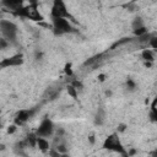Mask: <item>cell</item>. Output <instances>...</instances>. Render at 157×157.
Wrapping results in <instances>:
<instances>
[{
	"mask_svg": "<svg viewBox=\"0 0 157 157\" xmlns=\"http://www.w3.org/2000/svg\"><path fill=\"white\" fill-rule=\"evenodd\" d=\"M13 13L18 17L27 18L31 21H42L43 16L39 12V2L38 4H28L27 6H22L18 10L13 11Z\"/></svg>",
	"mask_w": 157,
	"mask_h": 157,
	"instance_id": "6da1fadb",
	"label": "cell"
},
{
	"mask_svg": "<svg viewBox=\"0 0 157 157\" xmlns=\"http://www.w3.org/2000/svg\"><path fill=\"white\" fill-rule=\"evenodd\" d=\"M103 148L117 152V153L123 155V156H128V152H126L125 147L123 146V144H121L117 132H113V134H110L109 136L105 137V140L103 142Z\"/></svg>",
	"mask_w": 157,
	"mask_h": 157,
	"instance_id": "7a4b0ae2",
	"label": "cell"
},
{
	"mask_svg": "<svg viewBox=\"0 0 157 157\" xmlns=\"http://www.w3.org/2000/svg\"><path fill=\"white\" fill-rule=\"evenodd\" d=\"M52 25H53V32L55 36H63V34L76 32L67 18H63V17L52 18Z\"/></svg>",
	"mask_w": 157,
	"mask_h": 157,
	"instance_id": "3957f363",
	"label": "cell"
},
{
	"mask_svg": "<svg viewBox=\"0 0 157 157\" xmlns=\"http://www.w3.org/2000/svg\"><path fill=\"white\" fill-rule=\"evenodd\" d=\"M0 32L2 33L4 38L7 39L9 42H15L17 38L18 28L17 26L7 20H0Z\"/></svg>",
	"mask_w": 157,
	"mask_h": 157,
	"instance_id": "277c9868",
	"label": "cell"
},
{
	"mask_svg": "<svg viewBox=\"0 0 157 157\" xmlns=\"http://www.w3.org/2000/svg\"><path fill=\"white\" fill-rule=\"evenodd\" d=\"M50 16H52V18L63 17V18L74 20V17L67 11V7H66V4L64 0H53V5L50 9Z\"/></svg>",
	"mask_w": 157,
	"mask_h": 157,
	"instance_id": "5b68a950",
	"label": "cell"
},
{
	"mask_svg": "<svg viewBox=\"0 0 157 157\" xmlns=\"http://www.w3.org/2000/svg\"><path fill=\"white\" fill-rule=\"evenodd\" d=\"M54 130H55V126H54V123L49 119V118H44L40 124L38 125L37 130H36V135L37 136H40V137H49L54 134Z\"/></svg>",
	"mask_w": 157,
	"mask_h": 157,
	"instance_id": "8992f818",
	"label": "cell"
},
{
	"mask_svg": "<svg viewBox=\"0 0 157 157\" xmlns=\"http://www.w3.org/2000/svg\"><path fill=\"white\" fill-rule=\"evenodd\" d=\"M36 113H37V107L29 108V109H21V110H18V112L16 113V115H15V118H13V123H15L17 126L23 125V124H26Z\"/></svg>",
	"mask_w": 157,
	"mask_h": 157,
	"instance_id": "52a82bcc",
	"label": "cell"
},
{
	"mask_svg": "<svg viewBox=\"0 0 157 157\" xmlns=\"http://www.w3.org/2000/svg\"><path fill=\"white\" fill-rule=\"evenodd\" d=\"M23 61H25L23 54L18 53V54H15V55L4 58V59L0 61V69H7V67L21 66V65L23 64Z\"/></svg>",
	"mask_w": 157,
	"mask_h": 157,
	"instance_id": "ba28073f",
	"label": "cell"
},
{
	"mask_svg": "<svg viewBox=\"0 0 157 157\" xmlns=\"http://www.w3.org/2000/svg\"><path fill=\"white\" fill-rule=\"evenodd\" d=\"M23 1L25 0H1V5L5 6L9 10L16 11V10H18L20 7L23 6Z\"/></svg>",
	"mask_w": 157,
	"mask_h": 157,
	"instance_id": "9c48e42d",
	"label": "cell"
},
{
	"mask_svg": "<svg viewBox=\"0 0 157 157\" xmlns=\"http://www.w3.org/2000/svg\"><path fill=\"white\" fill-rule=\"evenodd\" d=\"M104 120H105V110H104V108L101 107V108H98V110L94 114V124L96 125H103Z\"/></svg>",
	"mask_w": 157,
	"mask_h": 157,
	"instance_id": "30bf717a",
	"label": "cell"
},
{
	"mask_svg": "<svg viewBox=\"0 0 157 157\" xmlns=\"http://www.w3.org/2000/svg\"><path fill=\"white\" fill-rule=\"evenodd\" d=\"M37 147H38L42 152H47V151L49 150V142H48L47 137L37 136Z\"/></svg>",
	"mask_w": 157,
	"mask_h": 157,
	"instance_id": "8fae6325",
	"label": "cell"
},
{
	"mask_svg": "<svg viewBox=\"0 0 157 157\" xmlns=\"http://www.w3.org/2000/svg\"><path fill=\"white\" fill-rule=\"evenodd\" d=\"M141 58L146 61V63H153L155 61V54L151 49H144L142 53H141Z\"/></svg>",
	"mask_w": 157,
	"mask_h": 157,
	"instance_id": "7c38bea8",
	"label": "cell"
},
{
	"mask_svg": "<svg viewBox=\"0 0 157 157\" xmlns=\"http://www.w3.org/2000/svg\"><path fill=\"white\" fill-rule=\"evenodd\" d=\"M23 141H25V144H26L27 147H28V146H29V147H36V146H37V135H36V132L27 135V137H26Z\"/></svg>",
	"mask_w": 157,
	"mask_h": 157,
	"instance_id": "4fadbf2b",
	"label": "cell"
},
{
	"mask_svg": "<svg viewBox=\"0 0 157 157\" xmlns=\"http://www.w3.org/2000/svg\"><path fill=\"white\" fill-rule=\"evenodd\" d=\"M156 104H157V99L155 98L151 103V108H150V119L151 121L156 123L157 121V108H156Z\"/></svg>",
	"mask_w": 157,
	"mask_h": 157,
	"instance_id": "5bb4252c",
	"label": "cell"
},
{
	"mask_svg": "<svg viewBox=\"0 0 157 157\" xmlns=\"http://www.w3.org/2000/svg\"><path fill=\"white\" fill-rule=\"evenodd\" d=\"M125 88H126L129 92H134V91L137 90V85H136V82H135L132 78L128 77L126 81H125Z\"/></svg>",
	"mask_w": 157,
	"mask_h": 157,
	"instance_id": "9a60e30c",
	"label": "cell"
},
{
	"mask_svg": "<svg viewBox=\"0 0 157 157\" xmlns=\"http://www.w3.org/2000/svg\"><path fill=\"white\" fill-rule=\"evenodd\" d=\"M66 91H67V93H69V94H70L75 101H77V99H78V98H77V97H78V94H77V90H76L72 85H69V86L66 87Z\"/></svg>",
	"mask_w": 157,
	"mask_h": 157,
	"instance_id": "2e32d148",
	"label": "cell"
},
{
	"mask_svg": "<svg viewBox=\"0 0 157 157\" xmlns=\"http://www.w3.org/2000/svg\"><path fill=\"white\" fill-rule=\"evenodd\" d=\"M132 29H136V28H140V27H142V26H145L144 25V20L141 18V17H135L134 18V21H132Z\"/></svg>",
	"mask_w": 157,
	"mask_h": 157,
	"instance_id": "e0dca14e",
	"label": "cell"
},
{
	"mask_svg": "<svg viewBox=\"0 0 157 157\" xmlns=\"http://www.w3.org/2000/svg\"><path fill=\"white\" fill-rule=\"evenodd\" d=\"M134 31V34L137 36V37H141V36H145L147 33V28L145 26L140 27V28H136V29H132Z\"/></svg>",
	"mask_w": 157,
	"mask_h": 157,
	"instance_id": "ac0fdd59",
	"label": "cell"
},
{
	"mask_svg": "<svg viewBox=\"0 0 157 157\" xmlns=\"http://www.w3.org/2000/svg\"><path fill=\"white\" fill-rule=\"evenodd\" d=\"M9 44H10V42H9L7 39H5V38H0V50L6 49V48L9 47Z\"/></svg>",
	"mask_w": 157,
	"mask_h": 157,
	"instance_id": "d6986e66",
	"label": "cell"
},
{
	"mask_svg": "<svg viewBox=\"0 0 157 157\" xmlns=\"http://www.w3.org/2000/svg\"><path fill=\"white\" fill-rule=\"evenodd\" d=\"M64 71H65V74H66L67 76H72V70H71V64H70V63L65 65Z\"/></svg>",
	"mask_w": 157,
	"mask_h": 157,
	"instance_id": "ffe728a7",
	"label": "cell"
},
{
	"mask_svg": "<svg viewBox=\"0 0 157 157\" xmlns=\"http://www.w3.org/2000/svg\"><path fill=\"white\" fill-rule=\"evenodd\" d=\"M71 85H72L77 91L83 88V85H82V82H81V81H72V83H71Z\"/></svg>",
	"mask_w": 157,
	"mask_h": 157,
	"instance_id": "44dd1931",
	"label": "cell"
},
{
	"mask_svg": "<svg viewBox=\"0 0 157 157\" xmlns=\"http://www.w3.org/2000/svg\"><path fill=\"white\" fill-rule=\"evenodd\" d=\"M148 40H150V44H151V47H152L153 49H156V48H157V43H156L157 38H156V37H151Z\"/></svg>",
	"mask_w": 157,
	"mask_h": 157,
	"instance_id": "7402d4cb",
	"label": "cell"
},
{
	"mask_svg": "<svg viewBox=\"0 0 157 157\" xmlns=\"http://www.w3.org/2000/svg\"><path fill=\"white\" fill-rule=\"evenodd\" d=\"M16 124H13V125H11V126H9V129H7V132L9 134H13L15 131H16Z\"/></svg>",
	"mask_w": 157,
	"mask_h": 157,
	"instance_id": "603a6c76",
	"label": "cell"
},
{
	"mask_svg": "<svg viewBox=\"0 0 157 157\" xmlns=\"http://www.w3.org/2000/svg\"><path fill=\"white\" fill-rule=\"evenodd\" d=\"M42 55H43L42 53H38V52H37V54H36V59H37V60H40V58H42Z\"/></svg>",
	"mask_w": 157,
	"mask_h": 157,
	"instance_id": "cb8c5ba5",
	"label": "cell"
},
{
	"mask_svg": "<svg viewBox=\"0 0 157 157\" xmlns=\"http://www.w3.org/2000/svg\"><path fill=\"white\" fill-rule=\"evenodd\" d=\"M29 4H38V0H28Z\"/></svg>",
	"mask_w": 157,
	"mask_h": 157,
	"instance_id": "d4e9b609",
	"label": "cell"
},
{
	"mask_svg": "<svg viewBox=\"0 0 157 157\" xmlns=\"http://www.w3.org/2000/svg\"><path fill=\"white\" fill-rule=\"evenodd\" d=\"M120 131H124L125 130V125H120V129H119Z\"/></svg>",
	"mask_w": 157,
	"mask_h": 157,
	"instance_id": "484cf974",
	"label": "cell"
},
{
	"mask_svg": "<svg viewBox=\"0 0 157 157\" xmlns=\"http://www.w3.org/2000/svg\"><path fill=\"white\" fill-rule=\"evenodd\" d=\"M99 80L103 81V80H104V75H99Z\"/></svg>",
	"mask_w": 157,
	"mask_h": 157,
	"instance_id": "4316f807",
	"label": "cell"
},
{
	"mask_svg": "<svg viewBox=\"0 0 157 157\" xmlns=\"http://www.w3.org/2000/svg\"><path fill=\"white\" fill-rule=\"evenodd\" d=\"M90 141H91V142H92V144H93V142H94V139H93V136H90Z\"/></svg>",
	"mask_w": 157,
	"mask_h": 157,
	"instance_id": "83f0119b",
	"label": "cell"
},
{
	"mask_svg": "<svg viewBox=\"0 0 157 157\" xmlns=\"http://www.w3.org/2000/svg\"><path fill=\"white\" fill-rule=\"evenodd\" d=\"M2 128V121H1V118H0V129Z\"/></svg>",
	"mask_w": 157,
	"mask_h": 157,
	"instance_id": "f1b7e54d",
	"label": "cell"
}]
</instances>
